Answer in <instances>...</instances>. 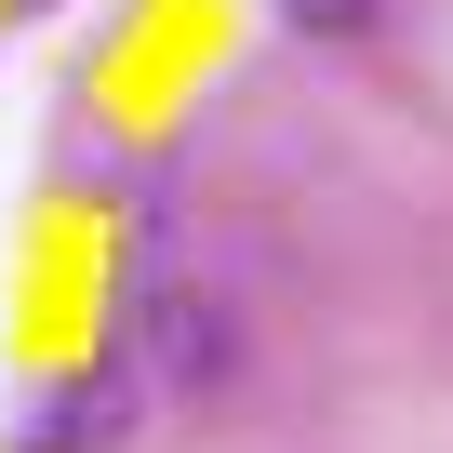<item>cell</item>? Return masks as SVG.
I'll return each instance as SVG.
<instances>
[{"label":"cell","instance_id":"obj_1","mask_svg":"<svg viewBox=\"0 0 453 453\" xmlns=\"http://www.w3.org/2000/svg\"><path fill=\"white\" fill-rule=\"evenodd\" d=\"M147 360H160V387H213V373H241V334H226L200 294H160L147 307Z\"/></svg>","mask_w":453,"mask_h":453},{"label":"cell","instance_id":"obj_2","mask_svg":"<svg viewBox=\"0 0 453 453\" xmlns=\"http://www.w3.org/2000/svg\"><path fill=\"white\" fill-rule=\"evenodd\" d=\"M294 14H307V27H334V41H347V27H360V14H373V0H294Z\"/></svg>","mask_w":453,"mask_h":453}]
</instances>
